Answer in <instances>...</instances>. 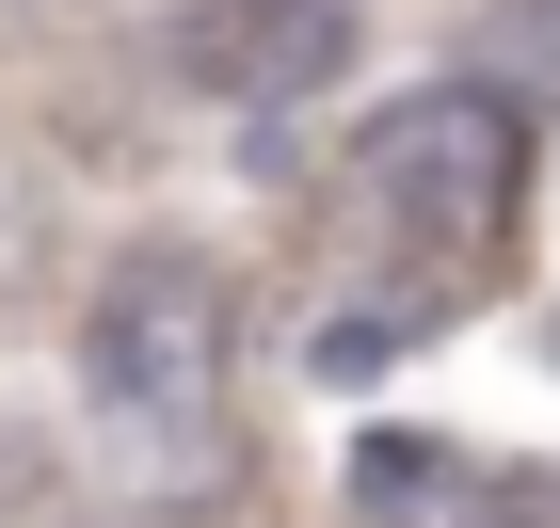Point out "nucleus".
I'll use <instances>...</instances> for the list:
<instances>
[{"label": "nucleus", "instance_id": "7", "mask_svg": "<svg viewBox=\"0 0 560 528\" xmlns=\"http://www.w3.org/2000/svg\"><path fill=\"white\" fill-rule=\"evenodd\" d=\"M432 320H465V289H417V305H352V320H320V385H369V368H400Z\"/></svg>", "mask_w": 560, "mask_h": 528}, {"label": "nucleus", "instance_id": "4", "mask_svg": "<svg viewBox=\"0 0 560 528\" xmlns=\"http://www.w3.org/2000/svg\"><path fill=\"white\" fill-rule=\"evenodd\" d=\"M352 513L369 528H560L545 481H497V465H448L417 433H369L352 448Z\"/></svg>", "mask_w": 560, "mask_h": 528}, {"label": "nucleus", "instance_id": "6", "mask_svg": "<svg viewBox=\"0 0 560 528\" xmlns=\"http://www.w3.org/2000/svg\"><path fill=\"white\" fill-rule=\"evenodd\" d=\"M48 289H65V192L33 161H0V320H33Z\"/></svg>", "mask_w": 560, "mask_h": 528}, {"label": "nucleus", "instance_id": "1", "mask_svg": "<svg viewBox=\"0 0 560 528\" xmlns=\"http://www.w3.org/2000/svg\"><path fill=\"white\" fill-rule=\"evenodd\" d=\"M241 272L192 240H129L81 289V416L113 448V481L161 513H224L241 496Z\"/></svg>", "mask_w": 560, "mask_h": 528}, {"label": "nucleus", "instance_id": "8", "mask_svg": "<svg viewBox=\"0 0 560 528\" xmlns=\"http://www.w3.org/2000/svg\"><path fill=\"white\" fill-rule=\"evenodd\" d=\"M545 352H560V320H545Z\"/></svg>", "mask_w": 560, "mask_h": 528}, {"label": "nucleus", "instance_id": "9", "mask_svg": "<svg viewBox=\"0 0 560 528\" xmlns=\"http://www.w3.org/2000/svg\"><path fill=\"white\" fill-rule=\"evenodd\" d=\"M65 528H81V513H65Z\"/></svg>", "mask_w": 560, "mask_h": 528}, {"label": "nucleus", "instance_id": "5", "mask_svg": "<svg viewBox=\"0 0 560 528\" xmlns=\"http://www.w3.org/2000/svg\"><path fill=\"white\" fill-rule=\"evenodd\" d=\"M465 64L497 96H513L528 129H560V0H480V33H465Z\"/></svg>", "mask_w": 560, "mask_h": 528}, {"label": "nucleus", "instance_id": "3", "mask_svg": "<svg viewBox=\"0 0 560 528\" xmlns=\"http://www.w3.org/2000/svg\"><path fill=\"white\" fill-rule=\"evenodd\" d=\"M352 48H369L352 0H176L144 33V64L209 113H304L320 81H352Z\"/></svg>", "mask_w": 560, "mask_h": 528}, {"label": "nucleus", "instance_id": "2", "mask_svg": "<svg viewBox=\"0 0 560 528\" xmlns=\"http://www.w3.org/2000/svg\"><path fill=\"white\" fill-rule=\"evenodd\" d=\"M513 209H528V113L497 81H417V96H385L369 129H352V224L385 240V257H417V272H480L497 240H513Z\"/></svg>", "mask_w": 560, "mask_h": 528}]
</instances>
